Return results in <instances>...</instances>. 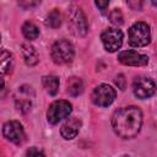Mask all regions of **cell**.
Returning <instances> with one entry per match:
<instances>
[{
	"label": "cell",
	"instance_id": "26",
	"mask_svg": "<svg viewBox=\"0 0 157 157\" xmlns=\"http://www.w3.org/2000/svg\"><path fill=\"white\" fill-rule=\"evenodd\" d=\"M0 43H1V36H0Z\"/></svg>",
	"mask_w": 157,
	"mask_h": 157
},
{
	"label": "cell",
	"instance_id": "9",
	"mask_svg": "<svg viewBox=\"0 0 157 157\" xmlns=\"http://www.w3.org/2000/svg\"><path fill=\"white\" fill-rule=\"evenodd\" d=\"M132 91L134 94L140 98V99H146L150 98L155 94L156 92V85L153 82V80H151L150 77H136L132 83Z\"/></svg>",
	"mask_w": 157,
	"mask_h": 157
},
{
	"label": "cell",
	"instance_id": "14",
	"mask_svg": "<svg viewBox=\"0 0 157 157\" xmlns=\"http://www.w3.org/2000/svg\"><path fill=\"white\" fill-rule=\"evenodd\" d=\"M12 67H13V55L7 50L0 52V77L11 72Z\"/></svg>",
	"mask_w": 157,
	"mask_h": 157
},
{
	"label": "cell",
	"instance_id": "6",
	"mask_svg": "<svg viewBox=\"0 0 157 157\" xmlns=\"http://www.w3.org/2000/svg\"><path fill=\"white\" fill-rule=\"evenodd\" d=\"M115 96L117 92L112 86L101 83L97 87H94V90L92 91L91 99L98 107H108L114 102Z\"/></svg>",
	"mask_w": 157,
	"mask_h": 157
},
{
	"label": "cell",
	"instance_id": "20",
	"mask_svg": "<svg viewBox=\"0 0 157 157\" xmlns=\"http://www.w3.org/2000/svg\"><path fill=\"white\" fill-rule=\"evenodd\" d=\"M25 157H45V153H44V151L42 148L36 147V146H32V147H29L26 151Z\"/></svg>",
	"mask_w": 157,
	"mask_h": 157
},
{
	"label": "cell",
	"instance_id": "25",
	"mask_svg": "<svg viewBox=\"0 0 157 157\" xmlns=\"http://www.w3.org/2000/svg\"><path fill=\"white\" fill-rule=\"evenodd\" d=\"M123 157H131V156H126V155H125V156H123Z\"/></svg>",
	"mask_w": 157,
	"mask_h": 157
},
{
	"label": "cell",
	"instance_id": "3",
	"mask_svg": "<svg viewBox=\"0 0 157 157\" xmlns=\"http://www.w3.org/2000/svg\"><path fill=\"white\" fill-rule=\"evenodd\" d=\"M151 42V31L147 23L135 22L129 28V43L132 47H145Z\"/></svg>",
	"mask_w": 157,
	"mask_h": 157
},
{
	"label": "cell",
	"instance_id": "10",
	"mask_svg": "<svg viewBox=\"0 0 157 157\" xmlns=\"http://www.w3.org/2000/svg\"><path fill=\"white\" fill-rule=\"evenodd\" d=\"M34 97L33 90L31 86H21L18 87L16 94H15V105L17 108V110H20L21 113H27L31 110L32 107V99Z\"/></svg>",
	"mask_w": 157,
	"mask_h": 157
},
{
	"label": "cell",
	"instance_id": "17",
	"mask_svg": "<svg viewBox=\"0 0 157 157\" xmlns=\"http://www.w3.org/2000/svg\"><path fill=\"white\" fill-rule=\"evenodd\" d=\"M22 34L26 39L28 40H33L37 39L39 36V28L31 21H27L22 25Z\"/></svg>",
	"mask_w": 157,
	"mask_h": 157
},
{
	"label": "cell",
	"instance_id": "1",
	"mask_svg": "<svg viewBox=\"0 0 157 157\" xmlns=\"http://www.w3.org/2000/svg\"><path fill=\"white\" fill-rule=\"evenodd\" d=\"M142 125V112L135 105L123 107L114 112L112 117V128L114 132L123 139L135 137Z\"/></svg>",
	"mask_w": 157,
	"mask_h": 157
},
{
	"label": "cell",
	"instance_id": "2",
	"mask_svg": "<svg viewBox=\"0 0 157 157\" xmlns=\"http://www.w3.org/2000/svg\"><path fill=\"white\" fill-rule=\"evenodd\" d=\"M50 54L55 64H59V65L69 64L74 60V56H75L74 45L66 39H60L52 45Z\"/></svg>",
	"mask_w": 157,
	"mask_h": 157
},
{
	"label": "cell",
	"instance_id": "5",
	"mask_svg": "<svg viewBox=\"0 0 157 157\" xmlns=\"http://www.w3.org/2000/svg\"><path fill=\"white\" fill-rule=\"evenodd\" d=\"M69 25L75 36L83 37L88 31V25L86 21V16L82 10L77 6H71L69 10Z\"/></svg>",
	"mask_w": 157,
	"mask_h": 157
},
{
	"label": "cell",
	"instance_id": "21",
	"mask_svg": "<svg viewBox=\"0 0 157 157\" xmlns=\"http://www.w3.org/2000/svg\"><path fill=\"white\" fill-rule=\"evenodd\" d=\"M115 85L118 86V88L119 90H125V85H126V81H125V78H124V75H118L117 76V78H115Z\"/></svg>",
	"mask_w": 157,
	"mask_h": 157
},
{
	"label": "cell",
	"instance_id": "24",
	"mask_svg": "<svg viewBox=\"0 0 157 157\" xmlns=\"http://www.w3.org/2000/svg\"><path fill=\"white\" fill-rule=\"evenodd\" d=\"M4 87H5V81H4L2 77H0V91H2Z\"/></svg>",
	"mask_w": 157,
	"mask_h": 157
},
{
	"label": "cell",
	"instance_id": "18",
	"mask_svg": "<svg viewBox=\"0 0 157 157\" xmlns=\"http://www.w3.org/2000/svg\"><path fill=\"white\" fill-rule=\"evenodd\" d=\"M61 22H63V16L60 11L56 9L49 12V15L45 18V26H48L49 28H58L61 26Z\"/></svg>",
	"mask_w": 157,
	"mask_h": 157
},
{
	"label": "cell",
	"instance_id": "11",
	"mask_svg": "<svg viewBox=\"0 0 157 157\" xmlns=\"http://www.w3.org/2000/svg\"><path fill=\"white\" fill-rule=\"evenodd\" d=\"M118 60L128 66H144L148 63V56L135 50H124L118 54Z\"/></svg>",
	"mask_w": 157,
	"mask_h": 157
},
{
	"label": "cell",
	"instance_id": "13",
	"mask_svg": "<svg viewBox=\"0 0 157 157\" xmlns=\"http://www.w3.org/2000/svg\"><path fill=\"white\" fill-rule=\"evenodd\" d=\"M21 53H22L25 63L29 66H33L39 61V56H38L37 50L34 49V47H32L28 43L21 44Z\"/></svg>",
	"mask_w": 157,
	"mask_h": 157
},
{
	"label": "cell",
	"instance_id": "12",
	"mask_svg": "<svg viewBox=\"0 0 157 157\" xmlns=\"http://www.w3.org/2000/svg\"><path fill=\"white\" fill-rule=\"evenodd\" d=\"M81 128V120L76 117H70L65 120V123L60 128V134L65 140H72L77 136Z\"/></svg>",
	"mask_w": 157,
	"mask_h": 157
},
{
	"label": "cell",
	"instance_id": "22",
	"mask_svg": "<svg viewBox=\"0 0 157 157\" xmlns=\"http://www.w3.org/2000/svg\"><path fill=\"white\" fill-rule=\"evenodd\" d=\"M18 5L22 6L23 9H28V7H32V6L38 5V2H37V1H20Z\"/></svg>",
	"mask_w": 157,
	"mask_h": 157
},
{
	"label": "cell",
	"instance_id": "23",
	"mask_svg": "<svg viewBox=\"0 0 157 157\" xmlns=\"http://www.w3.org/2000/svg\"><path fill=\"white\" fill-rule=\"evenodd\" d=\"M108 5H109V1H96V6L99 7L102 12L105 11V9L108 7Z\"/></svg>",
	"mask_w": 157,
	"mask_h": 157
},
{
	"label": "cell",
	"instance_id": "8",
	"mask_svg": "<svg viewBox=\"0 0 157 157\" xmlns=\"http://www.w3.org/2000/svg\"><path fill=\"white\" fill-rule=\"evenodd\" d=\"M2 135L6 140H9L10 142H13L16 145H21L26 139L23 126L17 120L6 121L2 126Z\"/></svg>",
	"mask_w": 157,
	"mask_h": 157
},
{
	"label": "cell",
	"instance_id": "19",
	"mask_svg": "<svg viewBox=\"0 0 157 157\" xmlns=\"http://www.w3.org/2000/svg\"><path fill=\"white\" fill-rule=\"evenodd\" d=\"M108 17H109V21H110L113 25H117V26H118V25H121V23L124 22L123 13L120 12L119 9H114V10H112V11L109 12Z\"/></svg>",
	"mask_w": 157,
	"mask_h": 157
},
{
	"label": "cell",
	"instance_id": "4",
	"mask_svg": "<svg viewBox=\"0 0 157 157\" xmlns=\"http://www.w3.org/2000/svg\"><path fill=\"white\" fill-rule=\"evenodd\" d=\"M71 110H72V105L69 101H64V99L54 101L47 110V119L53 125L58 124L64 118H67Z\"/></svg>",
	"mask_w": 157,
	"mask_h": 157
},
{
	"label": "cell",
	"instance_id": "16",
	"mask_svg": "<svg viewBox=\"0 0 157 157\" xmlns=\"http://www.w3.org/2000/svg\"><path fill=\"white\" fill-rule=\"evenodd\" d=\"M66 85H67V92H69V94H71L72 97H76V96H78V94H81L82 91H83V82H82V80H81L80 77H77V76L70 77V78L67 80Z\"/></svg>",
	"mask_w": 157,
	"mask_h": 157
},
{
	"label": "cell",
	"instance_id": "7",
	"mask_svg": "<svg viewBox=\"0 0 157 157\" xmlns=\"http://www.w3.org/2000/svg\"><path fill=\"white\" fill-rule=\"evenodd\" d=\"M123 38H124L123 32L119 28H114V27L104 29L102 32V34H101V39H102L103 47L109 53H114L121 47Z\"/></svg>",
	"mask_w": 157,
	"mask_h": 157
},
{
	"label": "cell",
	"instance_id": "15",
	"mask_svg": "<svg viewBox=\"0 0 157 157\" xmlns=\"http://www.w3.org/2000/svg\"><path fill=\"white\" fill-rule=\"evenodd\" d=\"M42 83L43 87L45 90V92L50 96H55L59 91V78L54 75H47L43 76L42 78Z\"/></svg>",
	"mask_w": 157,
	"mask_h": 157
}]
</instances>
